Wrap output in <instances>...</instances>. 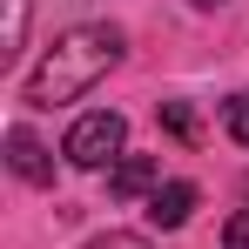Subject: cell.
Returning a JSON list of instances; mask_svg holds the SVG:
<instances>
[{
    "mask_svg": "<svg viewBox=\"0 0 249 249\" xmlns=\"http://www.w3.org/2000/svg\"><path fill=\"white\" fill-rule=\"evenodd\" d=\"M122 47H128L122 27H108V20H81V27H68V34L34 61V74H27V108L81 101L94 81H108V68L122 61Z\"/></svg>",
    "mask_w": 249,
    "mask_h": 249,
    "instance_id": "cell-1",
    "label": "cell"
},
{
    "mask_svg": "<svg viewBox=\"0 0 249 249\" xmlns=\"http://www.w3.org/2000/svg\"><path fill=\"white\" fill-rule=\"evenodd\" d=\"M122 142H128V122L115 108H94V115H81L68 128V162L74 168H108V162H122Z\"/></svg>",
    "mask_w": 249,
    "mask_h": 249,
    "instance_id": "cell-2",
    "label": "cell"
},
{
    "mask_svg": "<svg viewBox=\"0 0 249 249\" xmlns=\"http://www.w3.org/2000/svg\"><path fill=\"white\" fill-rule=\"evenodd\" d=\"M155 189H162L155 155H122L115 175H108V196H115V202H142V196H155Z\"/></svg>",
    "mask_w": 249,
    "mask_h": 249,
    "instance_id": "cell-3",
    "label": "cell"
},
{
    "mask_svg": "<svg viewBox=\"0 0 249 249\" xmlns=\"http://www.w3.org/2000/svg\"><path fill=\"white\" fill-rule=\"evenodd\" d=\"M7 168H14L20 182H54V162H47V148L27 128H7Z\"/></svg>",
    "mask_w": 249,
    "mask_h": 249,
    "instance_id": "cell-4",
    "label": "cell"
},
{
    "mask_svg": "<svg viewBox=\"0 0 249 249\" xmlns=\"http://www.w3.org/2000/svg\"><path fill=\"white\" fill-rule=\"evenodd\" d=\"M189 215H196V182H162L148 196V222L155 229H182Z\"/></svg>",
    "mask_w": 249,
    "mask_h": 249,
    "instance_id": "cell-5",
    "label": "cell"
},
{
    "mask_svg": "<svg viewBox=\"0 0 249 249\" xmlns=\"http://www.w3.org/2000/svg\"><path fill=\"white\" fill-rule=\"evenodd\" d=\"M0 7H7V20H0V68H14L20 41H27V0H0Z\"/></svg>",
    "mask_w": 249,
    "mask_h": 249,
    "instance_id": "cell-6",
    "label": "cell"
},
{
    "mask_svg": "<svg viewBox=\"0 0 249 249\" xmlns=\"http://www.w3.org/2000/svg\"><path fill=\"white\" fill-rule=\"evenodd\" d=\"M222 128H229V142H249V88H243V94H229V108H222Z\"/></svg>",
    "mask_w": 249,
    "mask_h": 249,
    "instance_id": "cell-7",
    "label": "cell"
},
{
    "mask_svg": "<svg viewBox=\"0 0 249 249\" xmlns=\"http://www.w3.org/2000/svg\"><path fill=\"white\" fill-rule=\"evenodd\" d=\"M162 122H168V135L196 142V108H189V101H162Z\"/></svg>",
    "mask_w": 249,
    "mask_h": 249,
    "instance_id": "cell-8",
    "label": "cell"
},
{
    "mask_svg": "<svg viewBox=\"0 0 249 249\" xmlns=\"http://www.w3.org/2000/svg\"><path fill=\"white\" fill-rule=\"evenodd\" d=\"M222 249H249V209H236V215L222 222Z\"/></svg>",
    "mask_w": 249,
    "mask_h": 249,
    "instance_id": "cell-9",
    "label": "cell"
},
{
    "mask_svg": "<svg viewBox=\"0 0 249 249\" xmlns=\"http://www.w3.org/2000/svg\"><path fill=\"white\" fill-rule=\"evenodd\" d=\"M88 249H148V236H128V229H108V236H94Z\"/></svg>",
    "mask_w": 249,
    "mask_h": 249,
    "instance_id": "cell-10",
    "label": "cell"
},
{
    "mask_svg": "<svg viewBox=\"0 0 249 249\" xmlns=\"http://www.w3.org/2000/svg\"><path fill=\"white\" fill-rule=\"evenodd\" d=\"M189 7H222V0H189Z\"/></svg>",
    "mask_w": 249,
    "mask_h": 249,
    "instance_id": "cell-11",
    "label": "cell"
}]
</instances>
